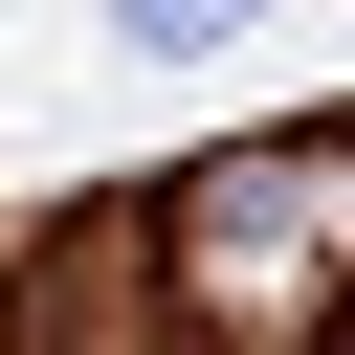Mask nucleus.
<instances>
[{
	"label": "nucleus",
	"instance_id": "f257e3e1",
	"mask_svg": "<svg viewBox=\"0 0 355 355\" xmlns=\"http://www.w3.org/2000/svg\"><path fill=\"white\" fill-rule=\"evenodd\" d=\"M111 44L133 67H222V44H266V0H111Z\"/></svg>",
	"mask_w": 355,
	"mask_h": 355
}]
</instances>
